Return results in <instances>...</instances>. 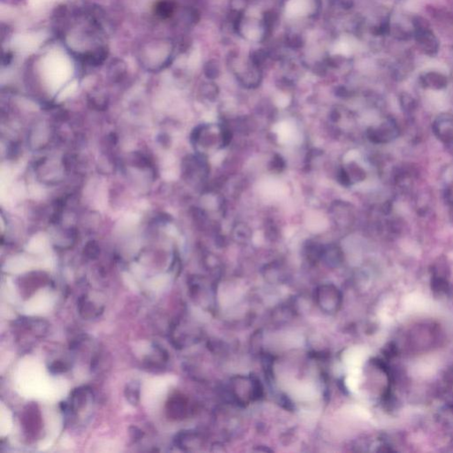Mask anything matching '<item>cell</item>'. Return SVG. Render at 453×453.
<instances>
[{
    "label": "cell",
    "instance_id": "8fae6325",
    "mask_svg": "<svg viewBox=\"0 0 453 453\" xmlns=\"http://www.w3.org/2000/svg\"><path fill=\"white\" fill-rule=\"evenodd\" d=\"M338 181L339 182H341L342 184L345 185V186L351 184V178L349 176L348 173L345 168L339 171Z\"/></svg>",
    "mask_w": 453,
    "mask_h": 453
},
{
    "label": "cell",
    "instance_id": "9c48e42d",
    "mask_svg": "<svg viewBox=\"0 0 453 453\" xmlns=\"http://www.w3.org/2000/svg\"><path fill=\"white\" fill-rule=\"evenodd\" d=\"M285 168V161L278 154H276L270 163V168L276 172H282Z\"/></svg>",
    "mask_w": 453,
    "mask_h": 453
},
{
    "label": "cell",
    "instance_id": "7c38bea8",
    "mask_svg": "<svg viewBox=\"0 0 453 453\" xmlns=\"http://www.w3.org/2000/svg\"><path fill=\"white\" fill-rule=\"evenodd\" d=\"M340 116H341V115L339 114L338 111H333V112L330 114V119H331L332 122H338L339 120H340Z\"/></svg>",
    "mask_w": 453,
    "mask_h": 453
},
{
    "label": "cell",
    "instance_id": "6da1fadb",
    "mask_svg": "<svg viewBox=\"0 0 453 453\" xmlns=\"http://www.w3.org/2000/svg\"><path fill=\"white\" fill-rule=\"evenodd\" d=\"M86 391L83 388L76 389L70 396V402L68 404V410L77 411L84 407L86 403Z\"/></svg>",
    "mask_w": 453,
    "mask_h": 453
},
{
    "label": "cell",
    "instance_id": "277c9868",
    "mask_svg": "<svg viewBox=\"0 0 453 453\" xmlns=\"http://www.w3.org/2000/svg\"><path fill=\"white\" fill-rule=\"evenodd\" d=\"M232 234L234 239H236L237 242L245 243L251 238V230L246 224L237 223L234 226Z\"/></svg>",
    "mask_w": 453,
    "mask_h": 453
},
{
    "label": "cell",
    "instance_id": "5b68a950",
    "mask_svg": "<svg viewBox=\"0 0 453 453\" xmlns=\"http://www.w3.org/2000/svg\"><path fill=\"white\" fill-rule=\"evenodd\" d=\"M174 11V5L170 1L168 0H163L160 3L158 4L156 7V12L158 15H160L161 17L166 18L169 17L171 14Z\"/></svg>",
    "mask_w": 453,
    "mask_h": 453
},
{
    "label": "cell",
    "instance_id": "52a82bcc",
    "mask_svg": "<svg viewBox=\"0 0 453 453\" xmlns=\"http://www.w3.org/2000/svg\"><path fill=\"white\" fill-rule=\"evenodd\" d=\"M100 252V249L98 247V244L94 241L89 242L86 246L84 247V254L91 259L98 258V254Z\"/></svg>",
    "mask_w": 453,
    "mask_h": 453
},
{
    "label": "cell",
    "instance_id": "ba28073f",
    "mask_svg": "<svg viewBox=\"0 0 453 453\" xmlns=\"http://www.w3.org/2000/svg\"><path fill=\"white\" fill-rule=\"evenodd\" d=\"M49 370L50 372L53 373V374L66 373V371L68 370V366L66 365V363L62 362L60 360H56V361H54V362L51 364V366H49Z\"/></svg>",
    "mask_w": 453,
    "mask_h": 453
},
{
    "label": "cell",
    "instance_id": "8992f818",
    "mask_svg": "<svg viewBox=\"0 0 453 453\" xmlns=\"http://www.w3.org/2000/svg\"><path fill=\"white\" fill-rule=\"evenodd\" d=\"M79 311H80L81 315L84 318L91 317L92 316V314L96 312L95 307L92 306V304L84 298L81 299L79 302Z\"/></svg>",
    "mask_w": 453,
    "mask_h": 453
},
{
    "label": "cell",
    "instance_id": "7a4b0ae2",
    "mask_svg": "<svg viewBox=\"0 0 453 453\" xmlns=\"http://www.w3.org/2000/svg\"><path fill=\"white\" fill-rule=\"evenodd\" d=\"M36 412H39L37 410H35V405H30L28 410L26 411V414L24 417V427L27 432L28 431H33L35 432L37 431L40 426V418L37 417Z\"/></svg>",
    "mask_w": 453,
    "mask_h": 453
},
{
    "label": "cell",
    "instance_id": "3957f363",
    "mask_svg": "<svg viewBox=\"0 0 453 453\" xmlns=\"http://www.w3.org/2000/svg\"><path fill=\"white\" fill-rule=\"evenodd\" d=\"M127 400L132 405H136L140 400V384L138 382H130L126 385L124 390Z\"/></svg>",
    "mask_w": 453,
    "mask_h": 453
},
{
    "label": "cell",
    "instance_id": "30bf717a",
    "mask_svg": "<svg viewBox=\"0 0 453 453\" xmlns=\"http://www.w3.org/2000/svg\"><path fill=\"white\" fill-rule=\"evenodd\" d=\"M129 436L131 437V439L134 440L135 442L139 441L143 436V433L141 429H138L137 427L132 426L129 429Z\"/></svg>",
    "mask_w": 453,
    "mask_h": 453
}]
</instances>
